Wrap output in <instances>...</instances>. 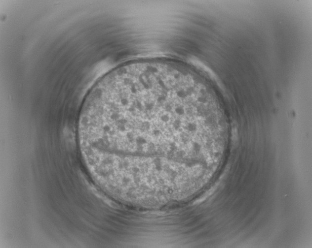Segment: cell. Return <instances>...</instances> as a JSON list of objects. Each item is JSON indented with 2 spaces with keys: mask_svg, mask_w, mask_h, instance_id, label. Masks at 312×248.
Instances as JSON below:
<instances>
[{
  "mask_svg": "<svg viewBox=\"0 0 312 248\" xmlns=\"http://www.w3.org/2000/svg\"><path fill=\"white\" fill-rule=\"evenodd\" d=\"M215 125L199 88L165 67H123L92 89L79 138L102 175L121 185L175 182L197 164Z\"/></svg>",
  "mask_w": 312,
  "mask_h": 248,
  "instance_id": "obj_1",
  "label": "cell"
}]
</instances>
